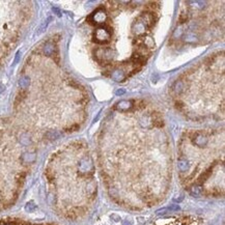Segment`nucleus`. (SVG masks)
Returning a JSON list of instances; mask_svg holds the SVG:
<instances>
[{"label":"nucleus","mask_w":225,"mask_h":225,"mask_svg":"<svg viewBox=\"0 0 225 225\" xmlns=\"http://www.w3.org/2000/svg\"><path fill=\"white\" fill-rule=\"evenodd\" d=\"M111 30L108 27L101 26L94 33V41L98 44H107L111 39Z\"/></svg>","instance_id":"obj_1"},{"label":"nucleus","mask_w":225,"mask_h":225,"mask_svg":"<svg viewBox=\"0 0 225 225\" xmlns=\"http://www.w3.org/2000/svg\"><path fill=\"white\" fill-rule=\"evenodd\" d=\"M94 55H95V58L98 59V61L101 63H106L108 61L112 60V58H113L112 50L109 48H99L95 50Z\"/></svg>","instance_id":"obj_2"},{"label":"nucleus","mask_w":225,"mask_h":225,"mask_svg":"<svg viewBox=\"0 0 225 225\" xmlns=\"http://www.w3.org/2000/svg\"><path fill=\"white\" fill-rule=\"evenodd\" d=\"M107 20V14L103 8H98L94 13H92L88 18V21L91 22V24L94 25H102L106 22Z\"/></svg>","instance_id":"obj_3"},{"label":"nucleus","mask_w":225,"mask_h":225,"mask_svg":"<svg viewBox=\"0 0 225 225\" xmlns=\"http://www.w3.org/2000/svg\"><path fill=\"white\" fill-rule=\"evenodd\" d=\"M147 29H149V27H147V25L144 23V21L141 19L140 17L138 18L133 23V25H132V32H133L135 35H138V36L143 35Z\"/></svg>","instance_id":"obj_4"},{"label":"nucleus","mask_w":225,"mask_h":225,"mask_svg":"<svg viewBox=\"0 0 225 225\" xmlns=\"http://www.w3.org/2000/svg\"><path fill=\"white\" fill-rule=\"evenodd\" d=\"M92 170H94V164H92V161L90 158L85 157V158H83L82 160H80L79 162L80 173L87 174V173H90Z\"/></svg>","instance_id":"obj_5"},{"label":"nucleus","mask_w":225,"mask_h":225,"mask_svg":"<svg viewBox=\"0 0 225 225\" xmlns=\"http://www.w3.org/2000/svg\"><path fill=\"white\" fill-rule=\"evenodd\" d=\"M192 141L193 143L195 144L196 146L198 147H204L206 144H208V137L205 136V135H203L201 133H199V132H197V133L194 134V136L192 137Z\"/></svg>","instance_id":"obj_6"},{"label":"nucleus","mask_w":225,"mask_h":225,"mask_svg":"<svg viewBox=\"0 0 225 225\" xmlns=\"http://www.w3.org/2000/svg\"><path fill=\"white\" fill-rule=\"evenodd\" d=\"M111 77L116 82H122L126 79V72L121 67H116L111 72Z\"/></svg>","instance_id":"obj_7"},{"label":"nucleus","mask_w":225,"mask_h":225,"mask_svg":"<svg viewBox=\"0 0 225 225\" xmlns=\"http://www.w3.org/2000/svg\"><path fill=\"white\" fill-rule=\"evenodd\" d=\"M133 101H121L117 104H115L114 109L119 110V111H127L131 108H133Z\"/></svg>","instance_id":"obj_8"},{"label":"nucleus","mask_w":225,"mask_h":225,"mask_svg":"<svg viewBox=\"0 0 225 225\" xmlns=\"http://www.w3.org/2000/svg\"><path fill=\"white\" fill-rule=\"evenodd\" d=\"M55 50H56V48H55V45L52 42H47L44 45V47H43V53H44L46 56H49V57L53 56L55 53Z\"/></svg>","instance_id":"obj_9"},{"label":"nucleus","mask_w":225,"mask_h":225,"mask_svg":"<svg viewBox=\"0 0 225 225\" xmlns=\"http://www.w3.org/2000/svg\"><path fill=\"white\" fill-rule=\"evenodd\" d=\"M185 89H186V83H185L184 81H181V80H177V81H175L173 86H172V90H173L174 94H183V92L185 91Z\"/></svg>","instance_id":"obj_10"},{"label":"nucleus","mask_w":225,"mask_h":225,"mask_svg":"<svg viewBox=\"0 0 225 225\" xmlns=\"http://www.w3.org/2000/svg\"><path fill=\"white\" fill-rule=\"evenodd\" d=\"M35 154L34 153H31V152H26L23 154L22 156V161L24 163H26V164H30V163L34 162L35 161Z\"/></svg>","instance_id":"obj_11"},{"label":"nucleus","mask_w":225,"mask_h":225,"mask_svg":"<svg viewBox=\"0 0 225 225\" xmlns=\"http://www.w3.org/2000/svg\"><path fill=\"white\" fill-rule=\"evenodd\" d=\"M184 39H185V42H187V43H196L198 41V35H197V33H195L194 31H189L185 34Z\"/></svg>","instance_id":"obj_12"},{"label":"nucleus","mask_w":225,"mask_h":225,"mask_svg":"<svg viewBox=\"0 0 225 225\" xmlns=\"http://www.w3.org/2000/svg\"><path fill=\"white\" fill-rule=\"evenodd\" d=\"M177 167H178V169H180V171H181V172L188 171V170H189V167H190L189 161H188V160H185V159L178 160Z\"/></svg>","instance_id":"obj_13"},{"label":"nucleus","mask_w":225,"mask_h":225,"mask_svg":"<svg viewBox=\"0 0 225 225\" xmlns=\"http://www.w3.org/2000/svg\"><path fill=\"white\" fill-rule=\"evenodd\" d=\"M30 85V78L28 76H23L22 78H20L19 80V86L21 89H23V90H25L29 87Z\"/></svg>","instance_id":"obj_14"},{"label":"nucleus","mask_w":225,"mask_h":225,"mask_svg":"<svg viewBox=\"0 0 225 225\" xmlns=\"http://www.w3.org/2000/svg\"><path fill=\"white\" fill-rule=\"evenodd\" d=\"M184 26L183 25H178L177 28H175V30L173 31V34H172V39H180L181 36L184 35Z\"/></svg>","instance_id":"obj_15"},{"label":"nucleus","mask_w":225,"mask_h":225,"mask_svg":"<svg viewBox=\"0 0 225 225\" xmlns=\"http://www.w3.org/2000/svg\"><path fill=\"white\" fill-rule=\"evenodd\" d=\"M188 3L192 5V7L196 8V10H203L206 5L205 1H198V0H196V1H189Z\"/></svg>","instance_id":"obj_16"},{"label":"nucleus","mask_w":225,"mask_h":225,"mask_svg":"<svg viewBox=\"0 0 225 225\" xmlns=\"http://www.w3.org/2000/svg\"><path fill=\"white\" fill-rule=\"evenodd\" d=\"M201 193H202L201 187L197 186V185L193 186L192 188H191V190H190V194H191V195H192L193 197H199L200 195H201Z\"/></svg>","instance_id":"obj_17"},{"label":"nucleus","mask_w":225,"mask_h":225,"mask_svg":"<svg viewBox=\"0 0 225 225\" xmlns=\"http://www.w3.org/2000/svg\"><path fill=\"white\" fill-rule=\"evenodd\" d=\"M140 124L145 128H149L153 127V121L150 116H143L142 118L140 119Z\"/></svg>","instance_id":"obj_18"},{"label":"nucleus","mask_w":225,"mask_h":225,"mask_svg":"<svg viewBox=\"0 0 225 225\" xmlns=\"http://www.w3.org/2000/svg\"><path fill=\"white\" fill-rule=\"evenodd\" d=\"M46 137H47V139L49 140H56L60 137V133L57 131H49L47 132V134H46Z\"/></svg>","instance_id":"obj_19"},{"label":"nucleus","mask_w":225,"mask_h":225,"mask_svg":"<svg viewBox=\"0 0 225 225\" xmlns=\"http://www.w3.org/2000/svg\"><path fill=\"white\" fill-rule=\"evenodd\" d=\"M19 141L23 144V145H28V144L31 143V139H30L29 135L26 134V133H24V134L21 135Z\"/></svg>","instance_id":"obj_20"},{"label":"nucleus","mask_w":225,"mask_h":225,"mask_svg":"<svg viewBox=\"0 0 225 225\" xmlns=\"http://www.w3.org/2000/svg\"><path fill=\"white\" fill-rule=\"evenodd\" d=\"M51 21H52V18H51V17H49L48 19L46 20L45 22L43 23L41 26L39 27V29H38V34H39V33H42V32H44V31H45V30H46V28H47V27H48L49 23H50Z\"/></svg>","instance_id":"obj_21"},{"label":"nucleus","mask_w":225,"mask_h":225,"mask_svg":"<svg viewBox=\"0 0 225 225\" xmlns=\"http://www.w3.org/2000/svg\"><path fill=\"white\" fill-rule=\"evenodd\" d=\"M35 209H36V204L33 201H29V202L26 203V205H25V211L26 212L32 213V212H34Z\"/></svg>","instance_id":"obj_22"},{"label":"nucleus","mask_w":225,"mask_h":225,"mask_svg":"<svg viewBox=\"0 0 225 225\" xmlns=\"http://www.w3.org/2000/svg\"><path fill=\"white\" fill-rule=\"evenodd\" d=\"M168 212H169V209L167 208H163V209H158V211L156 212V214L157 215H165V214H167Z\"/></svg>","instance_id":"obj_23"},{"label":"nucleus","mask_w":225,"mask_h":225,"mask_svg":"<svg viewBox=\"0 0 225 225\" xmlns=\"http://www.w3.org/2000/svg\"><path fill=\"white\" fill-rule=\"evenodd\" d=\"M52 11H53V13H54L55 15H56V16H58V17H61V16H62V13H61V11H60L58 7H52Z\"/></svg>","instance_id":"obj_24"},{"label":"nucleus","mask_w":225,"mask_h":225,"mask_svg":"<svg viewBox=\"0 0 225 225\" xmlns=\"http://www.w3.org/2000/svg\"><path fill=\"white\" fill-rule=\"evenodd\" d=\"M125 94H126V89H125V88H119V89H117V90H116V92H115V94L118 95V97H121V95H124Z\"/></svg>","instance_id":"obj_25"},{"label":"nucleus","mask_w":225,"mask_h":225,"mask_svg":"<svg viewBox=\"0 0 225 225\" xmlns=\"http://www.w3.org/2000/svg\"><path fill=\"white\" fill-rule=\"evenodd\" d=\"M169 211H178L180 209V205H177V204H172L170 206H168L167 208Z\"/></svg>","instance_id":"obj_26"},{"label":"nucleus","mask_w":225,"mask_h":225,"mask_svg":"<svg viewBox=\"0 0 225 225\" xmlns=\"http://www.w3.org/2000/svg\"><path fill=\"white\" fill-rule=\"evenodd\" d=\"M20 52H18V53L16 54V57H15V60H14V62H13V66H15V64H17V62H19V60H20Z\"/></svg>","instance_id":"obj_27"},{"label":"nucleus","mask_w":225,"mask_h":225,"mask_svg":"<svg viewBox=\"0 0 225 225\" xmlns=\"http://www.w3.org/2000/svg\"><path fill=\"white\" fill-rule=\"evenodd\" d=\"M111 219H113V220H114L115 222H119V221H121V217H118L117 215H112V216H111Z\"/></svg>","instance_id":"obj_28"},{"label":"nucleus","mask_w":225,"mask_h":225,"mask_svg":"<svg viewBox=\"0 0 225 225\" xmlns=\"http://www.w3.org/2000/svg\"><path fill=\"white\" fill-rule=\"evenodd\" d=\"M183 195H180V196H177V197H174V201H181L183 200Z\"/></svg>","instance_id":"obj_29"},{"label":"nucleus","mask_w":225,"mask_h":225,"mask_svg":"<svg viewBox=\"0 0 225 225\" xmlns=\"http://www.w3.org/2000/svg\"><path fill=\"white\" fill-rule=\"evenodd\" d=\"M122 225H132V221L131 220H125L124 222H122Z\"/></svg>","instance_id":"obj_30"},{"label":"nucleus","mask_w":225,"mask_h":225,"mask_svg":"<svg viewBox=\"0 0 225 225\" xmlns=\"http://www.w3.org/2000/svg\"><path fill=\"white\" fill-rule=\"evenodd\" d=\"M4 89H5V86L2 85V84H0V94H1V92H3Z\"/></svg>","instance_id":"obj_31"},{"label":"nucleus","mask_w":225,"mask_h":225,"mask_svg":"<svg viewBox=\"0 0 225 225\" xmlns=\"http://www.w3.org/2000/svg\"><path fill=\"white\" fill-rule=\"evenodd\" d=\"M3 225H8V224H3Z\"/></svg>","instance_id":"obj_32"}]
</instances>
